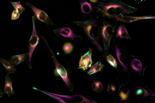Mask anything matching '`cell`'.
<instances>
[{
  "mask_svg": "<svg viewBox=\"0 0 155 103\" xmlns=\"http://www.w3.org/2000/svg\"><path fill=\"white\" fill-rule=\"evenodd\" d=\"M28 56H29V53L15 55L11 57L10 60L14 65L16 66L25 60Z\"/></svg>",
  "mask_w": 155,
  "mask_h": 103,
  "instance_id": "8fae6325",
  "label": "cell"
},
{
  "mask_svg": "<svg viewBox=\"0 0 155 103\" xmlns=\"http://www.w3.org/2000/svg\"><path fill=\"white\" fill-rule=\"evenodd\" d=\"M131 65L133 69L137 71H140L142 68V63L138 60L134 59L131 63Z\"/></svg>",
  "mask_w": 155,
  "mask_h": 103,
  "instance_id": "2e32d148",
  "label": "cell"
},
{
  "mask_svg": "<svg viewBox=\"0 0 155 103\" xmlns=\"http://www.w3.org/2000/svg\"><path fill=\"white\" fill-rule=\"evenodd\" d=\"M43 40L48 46L46 40L45 39H44ZM48 47L52 54L53 59V62L56 67V69L54 72V74L56 76H60L65 82L67 87L70 90H72V89H71L72 87L71 84L68 79L67 72L65 69L57 61L56 58L55 56L54 53L52 51L49 46Z\"/></svg>",
  "mask_w": 155,
  "mask_h": 103,
  "instance_id": "3957f363",
  "label": "cell"
},
{
  "mask_svg": "<svg viewBox=\"0 0 155 103\" xmlns=\"http://www.w3.org/2000/svg\"><path fill=\"white\" fill-rule=\"evenodd\" d=\"M74 22L81 28L94 44L99 48H100L98 42L99 29L95 22L90 20L74 21Z\"/></svg>",
  "mask_w": 155,
  "mask_h": 103,
  "instance_id": "6da1fadb",
  "label": "cell"
},
{
  "mask_svg": "<svg viewBox=\"0 0 155 103\" xmlns=\"http://www.w3.org/2000/svg\"><path fill=\"white\" fill-rule=\"evenodd\" d=\"M0 61L6 68L8 75L14 73L16 72L17 70L14 65L11 61L1 58Z\"/></svg>",
  "mask_w": 155,
  "mask_h": 103,
  "instance_id": "9c48e42d",
  "label": "cell"
},
{
  "mask_svg": "<svg viewBox=\"0 0 155 103\" xmlns=\"http://www.w3.org/2000/svg\"><path fill=\"white\" fill-rule=\"evenodd\" d=\"M135 93L137 96L140 98L154 96V95L149 93L146 90L141 87H137L135 89Z\"/></svg>",
  "mask_w": 155,
  "mask_h": 103,
  "instance_id": "7c38bea8",
  "label": "cell"
},
{
  "mask_svg": "<svg viewBox=\"0 0 155 103\" xmlns=\"http://www.w3.org/2000/svg\"><path fill=\"white\" fill-rule=\"evenodd\" d=\"M117 36L122 39H130L127 30L123 25L119 28L117 32Z\"/></svg>",
  "mask_w": 155,
  "mask_h": 103,
  "instance_id": "4fadbf2b",
  "label": "cell"
},
{
  "mask_svg": "<svg viewBox=\"0 0 155 103\" xmlns=\"http://www.w3.org/2000/svg\"><path fill=\"white\" fill-rule=\"evenodd\" d=\"M81 8L82 12L86 14L90 13L92 10L91 4L87 1L82 3Z\"/></svg>",
  "mask_w": 155,
  "mask_h": 103,
  "instance_id": "9a60e30c",
  "label": "cell"
},
{
  "mask_svg": "<svg viewBox=\"0 0 155 103\" xmlns=\"http://www.w3.org/2000/svg\"><path fill=\"white\" fill-rule=\"evenodd\" d=\"M104 65L100 61L95 64L88 72V74L91 75L101 71Z\"/></svg>",
  "mask_w": 155,
  "mask_h": 103,
  "instance_id": "5bb4252c",
  "label": "cell"
},
{
  "mask_svg": "<svg viewBox=\"0 0 155 103\" xmlns=\"http://www.w3.org/2000/svg\"><path fill=\"white\" fill-rule=\"evenodd\" d=\"M92 87L93 90L98 93L102 92L103 89L102 84L98 81H94L92 84Z\"/></svg>",
  "mask_w": 155,
  "mask_h": 103,
  "instance_id": "e0dca14e",
  "label": "cell"
},
{
  "mask_svg": "<svg viewBox=\"0 0 155 103\" xmlns=\"http://www.w3.org/2000/svg\"><path fill=\"white\" fill-rule=\"evenodd\" d=\"M107 92L111 95L115 94L116 92V87L111 83H109L108 87Z\"/></svg>",
  "mask_w": 155,
  "mask_h": 103,
  "instance_id": "44dd1931",
  "label": "cell"
},
{
  "mask_svg": "<svg viewBox=\"0 0 155 103\" xmlns=\"http://www.w3.org/2000/svg\"><path fill=\"white\" fill-rule=\"evenodd\" d=\"M129 93V90L127 91L126 93H124L123 90H120L119 96L121 99L125 101L127 100L128 99Z\"/></svg>",
  "mask_w": 155,
  "mask_h": 103,
  "instance_id": "7402d4cb",
  "label": "cell"
},
{
  "mask_svg": "<svg viewBox=\"0 0 155 103\" xmlns=\"http://www.w3.org/2000/svg\"><path fill=\"white\" fill-rule=\"evenodd\" d=\"M20 15V14L16 10L14 11L12 14L11 20H15L18 19Z\"/></svg>",
  "mask_w": 155,
  "mask_h": 103,
  "instance_id": "603a6c76",
  "label": "cell"
},
{
  "mask_svg": "<svg viewBox=\"0 0 155 103\" xmlns=\"http://www.w3.org/2000/svg\"><path fill=\"white\" fill-rule=\"evenodd\" d=\"M4 93L7 94L9 97L15 93L13 89L12 82L8 75L6 76Z\"/></svg>",
  "mask_w": 155,
  "mask_h": 103,
  "instance_id": "30bf717a",
  "label": "cell"
},
{
  "mask_svg": "<svg viewBox=\"0 0 155 103\" xmlns=\"http://www.w3.org/2000/svg\"><path fill=\"white\" fill-rule=\"evenodd\" d=\"M73 49L72 45L70 43H67L64 45L63 50L64 52L66 54L70 53L72 51Z\"/></svg>",
  "mask_w": 155,
  "mask_h": 103,
  "instance_id": "d6986e66",
  "label": "cell"
},
{
  "mask_svg": "<svg viewBox=\"0 0 155 103\" xmlns=\"http://www.w3.org/2000/svg\"><path fill=\"white\" fill-rule=\"evenodd\" d=\"M92 50L90 48L88 51L85 55L82 56L79 69H82L85 71L89 67H91L92 64Z\"/></svg>",
  "mask_w": 155,
  "mask_h": 103,
  "instance_id": "8992f818",
  "label": "cell"
},
{
  "mask_svg": "<svg viewBox=\"0 0 155 103\" xmlns=\"http://www.w3.org/2000/svg\"><path fill=\"white\" fill-rule=\"evenodd\" d=\"M107 60L108 62L114 67H117V63L115 59L111 55L109 54L107 57Z\"/></svg>",
  "mask_w": 155,
  "mask_h": 103,
  "instance_id": "ffe728a7",
  "label": "cell"
},
{
  "mask_svg": "<svg viewBox=\"0 0 155 103\" xmlns=\"http://www.w3.org/2000/svg\"><path fill=\"white\" fill-rule=\"evenodd\" d=\"M115 28L108 25H104L102 30V35L104 39L107 43H109L112 37Z\"/></svg>",
  "mask_w": 155,
  "mask_h": 103,
  "instance_id": "ba28073f",
  "label": "cell"
},
{
  "mask_svg": "<svg viewBox=\"0 0 155 103\" xmlns=\"http://www.w3.org/2000/svg\"><path fill=\"white\" fill-rule=\"evenodd\" d=\"M11 2L15 10L18 12L20 14H21L25 10V9L21 5L20 1L18 2Z\"/></svg>",
  "mask_w": 155,
  "mask_h": 103,
  "instance_id": "ac0fdd59",
  "label": "cell"
},
{
  "mask_svg": "<svg viewBox=\"0 0 155 103\" xmlns=\"http://www.w3.org/2000/svg\"><path fill=\"white\" fill-rule=\"evenodd\" d=\"M54 33L58 36H61L65 37L71 39L77 38L76 36L69 28L65 27L54 30Z\"/></svg>",
  "mask_w": 155,
  "mask_h": 103,
  "instance_id": "52a82bcc",
  "label": "cell"
},
{
  "mask_svg": "<svg viewBox=\"0 0 155 103\" xmlns=\"http://www.w3.org/2000/svg\"><path fill=\"white\" fill-rule=\"evenodd\" d=\"M101 6V11L104 15L110 18L117 20H120L124 14L129 12L125 6L118 4H110Z\"/></svg>",
  "mask_w": 155,
  "mask_h": 103,
  "instance_id": "7a4b0ae2",
  "label": "cell"
},
{
  "mask_svg": "<svg viewBox=\"0 0 155 103\" xmlns=\"http://www.w3.org/2000/svg\"><path fill=\"white\" fill-rule=\"evenodd\" d=\"M26 4L33 10L35 16L38 19L48 25H54V22L44 11L36 8L29 3H26Z\"/></svg>",
  "mask_w": 155,
  "mask_h": 103,
  "instance_id": "5b68a950",
  "label": "cell"
},
{
  "mask_svg": "<svg viewBox=\"0 0 155 103\" xmlns=\"http://www.w3.org/2000/svg\"><path fill=\"white\" fill-rule=\"evenodd\" d=\"M35 17L32 16L33 23V31L32 36L29 41V66L30 68L31 66V60L32 55L34 51L38 44L39 43L40 38L38 34L37 33L35 25Z\"/></svg>",
  "mask_w": 155,
  "mask_h": 103,
  "instance_id": "277c9868",
  "label": "cell"
}]
</instances>
